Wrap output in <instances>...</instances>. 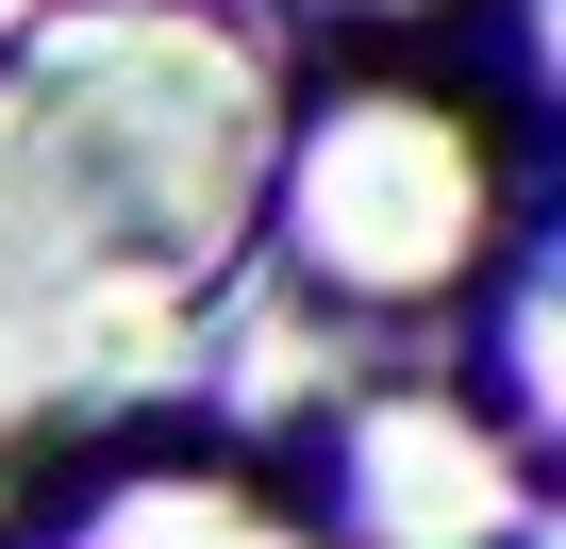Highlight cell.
Wrapping results in <instances>:
<instances>
[{"instance_id": "1", "label": "cell", "mask_w": 566, "mask_h": 549, "mask_svg": "<svg viewBox=\"0 0 566 549\" xmlns=\"http://www.w3.org/2000/svg\"><path fill=\"white\" fill-rule=\"evenodd\" d=\"M0 101L150 300H200L250 250L266 150H283V67L217 0H34L0 34Z\"/></svg>"}, {"instance_id": "2", "label": "cell", "mask_w": 566, "mask_h": 549, "mask_svg": "<svg viewBox=\"0 0 566 549\" xmlns=\"http://www.w3.org/2000/svg\"><path fill=\"white\" fill-rule=\"evenodd\" d=\"M516 117L417 51H367L334 67L317 101H283V150H266V250L283 284H317L350 317H450L467 284L516 266Z\"/></svg>"}, {"instance_id": "3", "label": "cell", "mask_w": 566, "mask_h": 549, "mask_svg": "<svg viewBox=\"0 0 566 549\" xmlns=\"http://www.w3.org/2000/svg\"><path fill=\"white\" fill-rule=\"evenodd\" d=\"M0 549H334V532H317V483L266 466L250 433L101 400L34 433V466H0Z\"/></svg>"}, {"instance_id": "4", "label": "cell", "mask_w": 566, "mask_h": 549, "mask_svg": "<svg viewBox=\"0 0 566 549\" xmlns=\"http://www.w3.org/2000/svg\"><path fill=\"white\" fill-rule=\"evenodd\" d=\"M184 300H150L134 266L101 250V217L67 200V167L18 134V101H0V433H67L101 416L150 350H167Z\"/></svg>"}, {"instance_id": "5", "label": "cell", "mask_w": 566, "mask_h": 549, "mask_svg": "<svg viewBox=\"0 0 566 549\" xmlns=\"http://www.w3.org/2000/svg\"><path fill=\"white\" fill-rule=\"evenodd\" d=\"M317 532H367V549H500L533 532V433L483 416V400H367L334 433V483H317Z\"/></svg>"}, {"instance_id": "6", "label": "cell", "mask_w": 566, "mask_h": 549, "mask_svg": "<svg viewBox=\"0 0 566 549\" xmlns=\"http://www.w3.org/2000/svg\"><path fill=\"white\" fill-rule=\"evenodd\" d=\"M317 18H334V34H433L450 0H317Z\"/></svg>"}, {"instance_id": "7", "label": "cell", "mask_w": 566, "mask_h": 549, "mask_svg": "<svg viewBox=\"0 0 566 549\" xmlns=\"http://www.w3.org/2000/svg\"><path fill=\"white\" fill-rule=\"evenodd\" d=\"M500 549H533V532H500Z\"/></svg>"}]
</instances>
